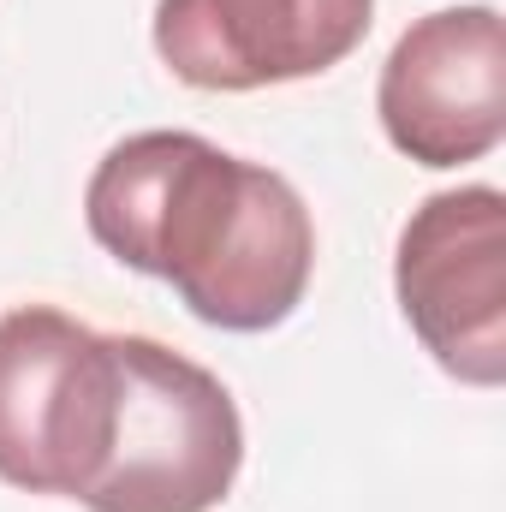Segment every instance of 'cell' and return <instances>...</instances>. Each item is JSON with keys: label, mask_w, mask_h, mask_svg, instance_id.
I'll return each instance as SVG.
<instances>
[{"label": "cell", "mask_w": 506, "mask_h": 512, "mask_svg": "<svg viewBox=\"0 0 506 512\" xmlns=\"http://www.w3.org/2000/svg\"><path fill=\"white\" fill-rule=\"evenodd\" d=\"M90 239L167 280L185 310L227 334L280 328L316 268V221L292 179L239 161L197 131H137L84 185Z\"/></svg>", "instance_id": "obj_1"}, {"label": "cell", "mask_w": 506, "mask_h": 512, "mask_svg": "<svg viewBox=\"0 0 506 512\" xmlns=\"http://www.w3.org/2000/svg\"><path fill=\"white\" fill-rule=\"evenodd\" d=\"M126 370L114 334L54 304L0 316V483L84 501L108 471Z\"/></svg>", "instance_id": "obj_2"}, {"label": "cell", "mask_w": 506, "mask_h": 512, "mask_svg": "<svg viewBox=\"0 0 506 512\" xmlns=\"http://www.w3.org/2000/svg\"><path fill=\"white\" fill-rule=\"evenodd\" d=\"M126 393L108 471L90 483V512H215L245 465V423L227 382L185 352L114 334Z\"/></svg>", "instance_id": "obj_3"}, {"label": "cell", "mask_w": 506, "mask_h": 512, "mask_svg": "<svg viewBox=\"0 0 506 512\" xmlns=\"http://www.w3.org/2000/svg\"><path fill=\"white\" fill-rule=\"evenodd\" d=\"M393 292L423 352L471 387L506 382V197L495 185L435 191L393 251Z\"/></svg>", "instance_id": "obj_4"}, {"label": "cell", "mask_w": 506, "mask_h": 512, "mask_svg": "<svg viewBox=\"0 0 506 512\" xmlns=\"http://www.w3.org/2000/svg\"><path fill=\"white\" fill-rule=\"evenodd\" d=\"M381 131L417 167L483 161L506 137V24L495 6H441L417 18L376 84Z\"/></svg>", "instance_id": "obj_5"}, {"label": "cell", "mask_w": 506, "mask_h": 512, "mask_svg": "<svg viewBox=\"0 0 506 512\" xmlns=\"http://www.w3.org/2000/svg\"><path fill=\"white\" fill-rule=\"evenodd\" d=\"M376 0H155V54L191 90H268L340 66Z\"/></svg>", "instance_id": "obj_6"}]
</instances>
